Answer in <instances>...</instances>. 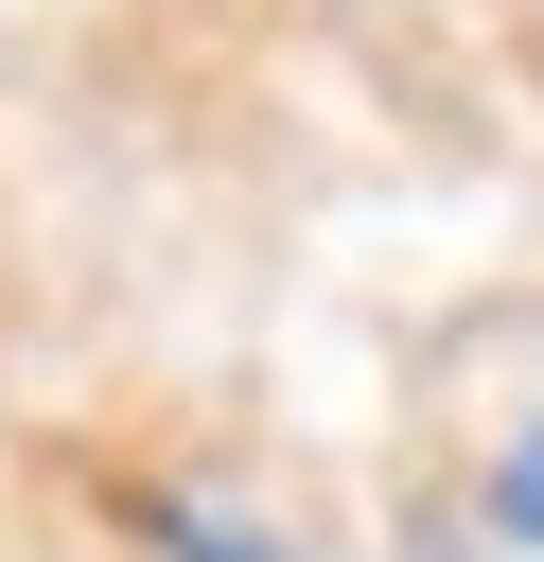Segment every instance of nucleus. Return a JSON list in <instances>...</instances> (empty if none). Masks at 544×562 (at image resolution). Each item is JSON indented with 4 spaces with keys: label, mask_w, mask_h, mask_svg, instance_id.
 Listing matches in <instances>:
<instances>
[{
    "label": "nucleus",
    "mask_w": 544,
    "mask_h": 562,
    "mask_svg": "<svg viewBox=\"0 0 544 562\" xmlns=\"http://www.w3.org/2000/svg\"><path fill=\"white\" fill-rule=\"evenodd\" d=\"M193 562H281V544H228V527H211V544H193Z\"/></svg>",
    "instance_id": "2"
},
{
    "label": "nucleus",
    "mask_w": 544,
    "mask_h": 562,
    "mask_svg": "<svg viewBox=\"0 0 544 562\" xmlns=\"http://www.w3.org/2000/svg\"><path fill=\"white\" fill-rule=\"evenodd\" d=\"M509 527H544V457H509Z\"/></svg>",
    "instance_id": "1"
}]
</instances>
